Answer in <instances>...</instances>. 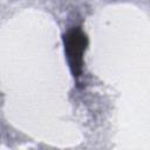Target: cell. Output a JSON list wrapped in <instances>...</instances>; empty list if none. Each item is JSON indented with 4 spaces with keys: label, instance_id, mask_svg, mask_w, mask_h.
I'll use <instances>...</instances> for the list:
<instances>
[{
    "label": "cell",
    "instance_id": "6da1fadb",
    "mask_svg": "<svg viewBox=\"0 0 150 150\" xmlns=\"http://www.w3.org/2000/svg\"><path fill=\"white\" fill-rule=\"evenodd\" d=\"M64 52L68 59L69 67L75 77L81 76L83 66V53L87 46V38L79 27L68 30L63 36Z\"/></svg>",
    "mask_w": 150,
    "mask_h": 150
}]
</instances>
